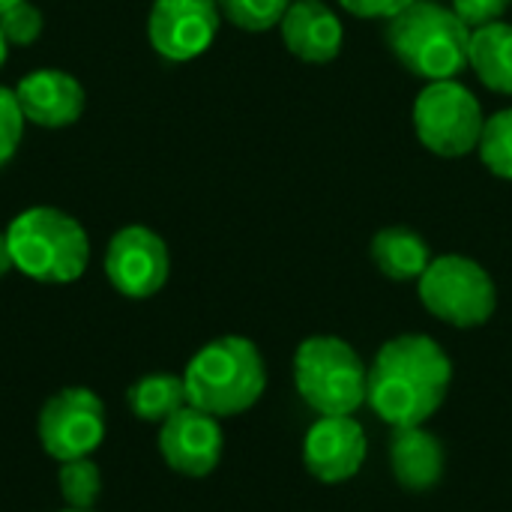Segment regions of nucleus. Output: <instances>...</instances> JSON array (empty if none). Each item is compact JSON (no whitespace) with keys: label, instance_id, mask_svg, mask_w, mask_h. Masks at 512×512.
Listing matches in <instances>:
<instances>
[{"label":"nucleus","instance_id":"21","mask_svg":"<svg viewBox=\"0 0 512 512\" xmlns=\"http://www.w3.org/2000/svg\"><path fill=\"white\" fill-rule=\"evenodd\" d=\"M216 6L234 27L261 33L282 21L291 0H216Z\"/></svg>","mask_w":512,"mask_h":512},{"label":"nucleus","instance_id":"2","mask_svg":"<svg viewBox=\"0 0 512 512\" xmlns=\"http://www.w3.org/2000/svg\"><path fill=\"white\" fill-rule=\"evenodd\" d=\"M189 405L213 417H237L258 405L267 390V366L258 345L246 336L207 342L183 372Z\"/></svg>","mask_w":512,"mask_h":512},{"label":"nucleus","instance_id":"15","mask_svg":"<svg viewBox=\"0 0 512 512\" xmlns=\"http://www.w3.org/2000/svg\"><path fill=\"white\" fill-rule=\"evenodd\" d=\"M447 450L426 426H402L390 435V471L405 492L423 495L444 480Z\"/></svg>","mask_w":512,"mask_h":512},{"label":"nucleus","instance_id":"23","mask_svg":"<svg viewBox=\"0 0 512 512\" xmlns=\"http://www.w3.org/2000/svg\"><path fill=\"white\" fill-rule=\"evenodd\" d=\"M24 135V114L18 108L15 90L0 87V168L15 156Z\"/></svg>","mask_w":512,"mask_h":512},{"label":"nucleus","instance_id":"24","mask_svg":"<svg viewBox=\"0 0 512 512\" xmlns=\"http://www.w3.org/2000/svg\"><path fill=\"white\" fill-rule=\"evenodd\" d=\"M512 0H453V12L471 27H486L504 18V12L510 9Z\"/></svg>","mask_w":512,"mask_h":512},{"label":"nucleus","instance_id":"14","mask_svg":"<svg viewBox=\"0 0 512 512\" xmlns=\"http://www.w3.org/2000/svg\"><path fill=\"white\" fill-rule=\"evenodd\" d=\"M279 30L285 48L306 63H330L339 57L345 39L339 15L321 0H291Z\"/></svg>","mask_w":512,"mask_h":512},{"label":"nucleus","instance_id":"1","mask_svg":"<svg viewBox=\"0 0 512 512\" xmlns=\"http://www.w3.org/2000/svg\"><path fill=\"white\" fill-rule=\"evenodd\" d=\"M453 363L426 333H402L384 342L369 366L366 402L390 429L426 426L447 402Z\"/></svg>","mask_w":512,"mask_h":512},{"label":"nucleus","instance_id":"6","mask_svg":"<svg viewBox=\"0 0 512 512\" xmlns=\"http://www.w3.org/2000/svg\"><path fill=\"white\" fill-rule=\"evenodd\" d=\"M417 291L438 321L459 330L483 327L498 309L495 279L483 264L465 255L432 258L426 273L417 279Z\"/></svg>","mask_w":512,"mask_h":512},{"label":"nucleus","instance_id":"26","mask_svg":"<svg viewBox=\"0 0 512 512\" xmlns=\"http://www.w3.org/2000/svg\"><path fill=\"white\" fill-rule=\"evenodd\" d=\"M15 270V261H12V249H9V240H6V231L0 234V279Z\"/></svg>","mask_w":512,"mask_h":512},{"label":"nucleus","instance_id":"19","mask_svg":"<svg viewBox=\"0 0 512 512\" xmlns=\"http://www.w3.org/2000/svg\"><path fill=\"white\" fill-rule=\"evenodd\" d=\"M57 486H60V498L66 501V507L93 510V504L102 495V471L90 456L69 459V462H60Z\"/></svg>","mask_w":512,"mask_h":512},{"label":"nucleus","instance_id":"22","mask_svg":"<svg viewBox=\"0 0 512 512\" xmlns=\"http://www.w3.org/2000/svg\"><path fill=\"white\" fill-rule=\"evenodd\" d=\"M42 24H45L42 12L33 3H27V0H18L6 12H0V30H3L9 45H30V42H36L39 33H42Z\"/></svg>","mask_w":512,"mask_h":512},{"label":"nucleus","instance_id":"4","mask_svg":"<svg viewBox=\"0 0 512 512\" xmlns=\"http://www.w3.org/2000/svg\"><path fill=\"white\" fill-rule=\"evenodd\" d=\"M6 240L15 270L45 285L81 279L90 261L87 231L57 207H30L18 213L6 228Z\"/></svg>","mask_w":512,"mask_h":512},{"label":"nucleus","instance_id":"11","mask_svg":"<svg viewBox=\"0 0 512 512\" xmlns=\"http://www.w3.org/2000/svg\"><path fill=\"white\" fill-rule=\"evenodd\" d=\"M219 18L222 12L216 0H156L147 24L150 45L165 60H195L213 45Z\"/></svg>","mask_w":512,"mask_h":512},{"label":"nucleus","instance_id":"5","mask_svg":"<svg viewBox=\"0 0 512 512\" xmlns=\"http://www.w3.org/2000/svg\"><path fill=\"white\" fill-rule=\"evenodd\" d=\"M294 384L318 417H354L366 405L369 366L339 336H309L294 354Z\"/></svg>","mask_w":512,"mask_h":512},{"label":"nucleus","instance_id":"27","mask_svg":"<svg viewBox=\"0 0 512 512\" xmlns=\"http://www.w3.org/2000/svg\"><path fill=\"white\" fill-rule=\"evenodd\" d=\"M6 51H9V42H6V36H3V30H0V66L6 63Z\"/></svg>","mask_w":512,"mask_h":512},{"label":"nucleus","instance_id":"18","mask_svg":"<svg viewBox=\"0 0 512 512\" xmlns=\"http://www.w3.org/2000/svg\"><path fill=\"white\" fill-rule=\"evenodd\" d=\"M126 405H129V411H132L138 420L162 426L171 414H177L180 408L189 405L183 375L153 372V375L138 378V381L126 390Z\"/></svg>","mask_w":512,"mask_h":512},{"label":"nucleus","instance_id":"12","mask_svg":"<svg viewBox=\"0 0 512 512\" xmlns=\"http://www.w3.org/2000/svg\"><path fill=\"white\" fill-rule=\"evenodd\" d=\"M366 453V432L354 417H318L303 438V465L318 483L327 486L357 477Z\"/></svg>","mask_w":512,"mask_h":512},{"label":"nucleus","instance_id":"7","mask_svg":"<svg viewBox=\"0 0 512 512\" xmlns=\"http://www.w3.org/2000/svg\"><path fill=\"white\" fill-rule=\"evenodd\" d=\"M483 105L456 78L429 81L414 102V129L426 150L456 159L477 150L483 135Z\"/></svg>","mask_w":512,"mask_h":512},{"label":"nucleus","instance_id":"16","mask_svg":"<svg viewBox=\"0 0 512 512\" xmlns=\"http://www.w3.org/2000/svg\"><path fill=\"white\" fill-rule=\"evenodd\" d=\"M369 255H372L375 267L393 282H414L432 264V252H429L426 240L417 231L402 228V225L378 231L369 246Z\"/></svg>","mask_w":512,"mask_h":512},{"label":"nucleus","instance_id":"25","mask_svg":"<svg viewBox=\"0 0 512 512\" xmlns=\"http://www.w3.org/2000/svg\"><path fill=\"white\" fill-rule=\"evenodd\" d=\"M339 3L357 18H384V21H390L393 15L408 9L414 0H339Z\"/></svg>","mask_w":512,"mask_h":512},{"label":"nucleus","instance_id":"8","mask_svg":"<svg viewBox=\"0 0 512 512\" xmlns=\"http://www.w3.org/2000/svg\"><path fill=\"white\" fill-rule=\"evenodd\" d=\"M36 435L57 462L93 456L105 441V405L87 387H63L42 405Z\"/></svg>","mask_w":512,"mask_h":512},{"label":"nucleus","instance_id":"17","mask_svg":"<svg viewBox=\"0 0 512 512\" xmlns=\"http://www.w3.org/2000/svg\"><path fill=\"white\" fill-rule=\"evenodd\" d=\"M468 66L489 90L512 96V24L495 21L471 30Z\"/></svg>","mask_w":512,"mask_h":512},{"label":"nucleus","instance_id":"13","mask_svg":"<svg viewBox=\"0 0 512 512\" xmlns=\"http://www.w3.org/2000/svg\"><path fill=\"white\" fill-rule=\"evenodd\" d=\"M15 99L24 120L45 129L72 126L84 111V87L63 69H36L24 75L15 87Z\"/></svg>","mask_w":512,"mask_h":512},{"label":"nucleus","instance_id":"10","mask_svg":"<svg viewBox=\"0 0 512 512\" xmlns=\"http://www.w3.org/2000/svg\"><path fill=\"white\" fill-rule=\"evenodd\" d=\"M225 450V435L219 417L186 405L159 426V453L165 465L180 477H210Z\"/></svg>","mask_w":512,"mask_h":512},{"label":"nucleus","instance_id":"3","mask_svg":"<svg viewBox=\"0 0 512 512\" xmlns=\"http://www.w3.org/2000/svg\"><path fill=\"white\" fill-rule=\"evenodd\" d=\"M387 48L417 78L447 81L468 66L471 27L438 0H414L384 27Z\"/></svg>","mask_w":512,"mask_h":512},{"label":"nucleus","instance_id":"29","mask_svg":"<svg viewBox=\"0 0 512 512\" xmlns=\"http://www.w3.org/2000/svg\"><path fill=\"white\" fill-rule=\"evenodd\" d=\"M60 512H96V510H75V507H66V510H60Z\"/></svg>","mask_w":512,"mask_h":512},{"label":"nucleus","instance_id":"28","mask_svg":"<svg viewBox=\"0 0 512 512\" xmlns=\"http://www.w3.org/2000/svg\"><path fill=\"white\" fill-rule=\"evenodd\" d=\"M12 3H18V0H0V12H6V9H9Z\"/></svg>","mask_w":512,"mask_h":512},{"label":"nucleus","instance_id":"9","mask_svg":"<svg viewBox=\"0 0 512 512\" xmlns=\"http://www.w3.org/2000/svg\"><path fill=\"white\" fill-rule=\"evenodd\" d=\"M168 273L171 255L156 231L129 225L111 237L105 252V276L123 297L147 300L159 294L168 282Z\"/></svg>","mask_w":512,"mask_h":512},{"label":"nucleus","instance_id":"20","mask_svg":"<svg viewBox=\"0 0 512 512\" xmlns=\"http://www.w3.org/2000/svg\"><path fill=\"white\" fill-rule=\"evenodd\" d=\"M477 153L495 177L512 180V108L486 117Z\"/></svg>","mask_w":512,"mask_h":512}]
</instances>
